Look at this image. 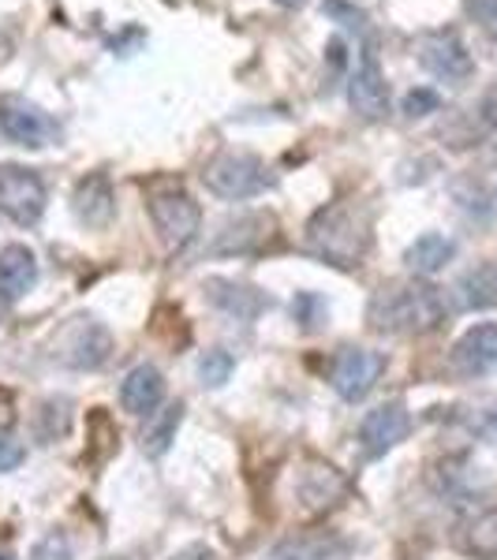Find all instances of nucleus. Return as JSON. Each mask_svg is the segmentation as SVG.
<instances>
[{
  "instance_id": "nucleus-1",
  "label": "nucleus",
  "mask_w": 497,
  "mask_h": 560,
  "mask_svg": "<svg viewBox=\"0 0 497 560\" xmlns=\"http://www.w3.org/2000/svg\"><path fill=\"white\" fill-rule=\"evenodd\" d=\"M370 329L378 332H430L446 322V300L427 280H408V284H390L370 300Z\"/></svg>"
},
{
  "instance_id": "nucleus-20",
  "label": "nucleus",
  "mask_w": 497,
  "mask_h": 560,
  "mask_svg": "<svg viewBox=\"0 0 497 560\" xmlns=\"http://www.w3.org/2000/svg\"><path fill=\"white\" fill-rule=\"evenodd\" d=\"M467 549L478 560H497V509H486L467 527Z\"/></svg>"
},
{
  "instance_id": "nucleus-31",
  "label": "nucleus",
  "mask_w": 497,
  "mask_h": 560,
  "mask_svg": "<svg viewBox=\"0 0 497 560\" xmlns=\"http://www.w3.org/2000/svg\"><path fill=\"white\" fill-rule=\"evenodd\" d=\"M0 560H15V557L12 553H0Z\"/></svg>"
},
{
  "instance_id": "nucleus-2",
  "label": "nucleus",
  "mask_w": 497,
  "mask_h": 560,
  "mask_svg": "<svg viewBox=\"0 0 497 560\" xmlns=\"http://www.w3.org/2000/svg\"><path fill=\"white\" fill-rule=\"evenodd\" d=\"M367 243H370L367 221L359 213H351L348 206H325L307 224V247L337 269L359 266L367 255Z\"/></svg>"
},
{
  "instance_id": "nucleus-25",
  "label": "nucleus",
  "mask_w": 497,
  "mask_h": 560,
  "mask_svg": "<svg viewBox=\"0 0 497 560\" xmlns=\"http://www.w3.org/2000/svg\"><path fill=\"white\" fill-rule=\"evenodd\" d=\"M26 459V448L20 438H12V433H0V471H15Z\"/></svg>"
},
{
  "instance_id": "nucleus-16",
  "label": "nucleus",
  "mask_w": 497,
  "mask_h": 560,
  "mask_svg": "<svg viewBox=\"0 0 497 560\" xmlns=\"http://www.w3.org/2000/svg\"><path fill=\"white\" fill-rule=\"evenodd\" d=\"M116 213V195H113V184L108 176L94 173L86 176L83 184L76 187V217L86 224V229H105Z\"/></svg>"
},
{
  "instance_id": "nucleus-29",
  "label": "nucleus",
  "mask_w": 497,
  "mask_h": 560,
  "mask_svg": "<svg viewBox=\"0 0 497 560\" xmlns=\"http://www.w3.org/2000/svg\"><path fill=\"white\" fill-rule=\"evenodd\" d=\"M173 560H217V553L210 546H203V541H195V546H184Z\"/></svg>"
},
{
  "instance_id": "nucleus-11",
  "label": "nucleus",
  "mask_w": 497,
  "mask_h": 560,
  "mask_svg": "<svg viewBox=\"0 0 497 560\" xmlns=\"http://www.w3.org/2000/svg\"><path fill=\"white\" fill-rule=\"evenodd\" d=\"M419 65L430 71L441 83H464L472 75V52L464 49V42L456 34H427L419 45Z\"/></svg>"
},
{
  "instance_id": "nucleus-4",
  "label": "nucleus",
  "mask_w": 497,
  "mask_h": 560,
  "mask_svg": "<svg viewBox=\"0 0 497 560\" xmlns=\"http://www.w3.org/2000/svg\"><path fill=\"white\" fill-rule=\"evenodd\" d=\"M150 206V221L158 229V236L165 240V247H187L198 229H203V210L184 187H158L147 198Z\"/></svg>"
},
{
  "instance_id": "nucleus-8",
  "label": "nucleus",
  "mask_w": 497,
  "mask_h": 560,
  "mask_svg": "<svg viewBox=\"0 0 497 560\" xmlns=\"http://www.w3.org/2000/svg\"><path fill=\"white\" fill-rule=\"evenodd\" d=\"M0 135L8 142H15V147L38 150L57 135V124L38 105L26 102V97H0Z\"/></svg>"
},
{
  "instance_id": "nucleus-7",
  "label": "nucleus",
  "mask_w": 497,
  "mask_h": 560,
  "mask_svg": "<svg viewBox=\"0 0 497 560\" xmlns=\"http://www.w3.org/2000/svg\"><path fill=\"white\" fill-rule=\"evenodd\" d=\"M0 213L15 224H38L45 213V184L34 168H0Z\"/></svg>"
},
{
  "instance_id": "nucleus-18",
  "label": "nucleus",
  "mask_w": 497,
  "mask_h": 560,
  "mask_svg": "<svg viewBox=\"0 0 497 560\" xmlns=\"http://www.w3.org/2000/svg\"><path fill=\"white\" fill-rule=\"evenodd\" d=\"M206 295H210L221 311L236 314V318H247V322L266 306V295H262L258 288L236 284V280H210V284H206Z\"/></svg>"
},
{
  "instance_id": "nucleus-6",
  "label": "nucleus",
  "mask_w": 497,
  "mask_h": 560,
  "mask_svg": "<svg viewBox=\"0 0 497 560\" xmlns=\"http://www.w3.org/2000/svg\"><path fill=\"white\" fill-rule=\"evenodd\" d=\"M385 374V355L370 348H340L337 359H333L330 382L337 388L340 400L356 404L363 400L370 388L378 385V377Z\"/></svg>"
},
{
  "instance_id": "nucleus-19",
  "label": "nucleus",
  "mask_w": 497,
  "mask_h": 560,
  "mask_svg": "<svg viewBox=\"0 0 497 560\" xmlns=\"http://www.w3.org/2000/svg\"><path fill=\"white\" fill-rule=\"evenodd\" d=\"M456 255V243L449 236H441V232H427V236H419L408 247V255H404V261L415 269V273L430 277L438 273V269H446L449 261H453Z\"/></svg>"
},
{
  "instance_id": "nucleus-12",
  "label": "nucleus",
  "mask_w": 497,
  "mask_h": 560,
  "mask_svg": "<svg viewBox=\"0 0 497 560\" xmlns=\"http://www.w3.org/2000/svg\"><path fill=\"white\" fill-rule=\"evenodd\" d=\"M351 541L337 530H296L274 546V560H348Z\"/></svg>"
},
{
  "instance_id": "nucleus-24",
  "label": "nucleus",
  "mask_w": 497,
  "mask_h": 560,
  "mask_svg": "<svg viewBox=\"0 0 497 560\" xmlns=\"http://www.w3.org/2000/svg\"><path fill=\"white\" fill-rule=\"evenodd\" d=\"M464 12L472 15L490 38H497V0H464Z\"/></svg>"
},
{
  "instance_id": "nucleus-5",
  "label": "nucleus",
  "mask_w": 497,
  "mask_h": 560,
  "mask_svg": "<svg viewBox=\"0 0 497 560\" xmlns=\"http://www.w3.org/2000/svg\"><path fill=\"white\" fill-rule=\"evenodd\" d=\"M53 348H57L53 355L71 370H97L108 359V351H113V337H108V329L102 322L76 318L68 329H60Z\"/></svg>"
},
{
  "instance_id": "nucleus-28",
  "label": "nucleus",
  "mask_w": 497,
  "mask_h": 560,
  "mask_svg": "<svg viewBox=\"0 0 497 560\" xmlns=\"http://www.w3.org/2000/svg\"><path fill=\"white\" fill-rule=\"evenodd\" d=\"M325 12L340 15V20H348V26H363V12H356V8H348L345 0H325Z\"/></svg>"
},
{
  "instance_id": "nucleus-17",
  "label": "nucleus",
  "mask_w": 497,
  "mask_h": 560,
  "mask_svg": "<svg viewBox=\"0 0 497 560\" xmlns=\"http://www.w3.org/2000/svg\"><path fill=\"white\" fill-rule=\"evenodd\" d=\"M456 300L464 311H494L497 306V266L483 261V266L467 269L456 280Z\"/></svg>"
},
{
  "instance_id": "nucleus-3",
  "label": "nucleus",
  "mask_w": 497,
  "mask_h": 560,
  "mask_svg": "<svg viewBox=\"0 0 497 560\" xmlns=\"http://www.w3.org/2000/svg\"><path fill=\"white\" fill-rule=\"evenodd\" d=\"M203 179L217 198H229V202L255 198L274 184L266 161L255 158V153H221V158L206 165Z\"/></svg>"
},
{
  "instance_id": "nucleus-26",
  "label": "nucleus",
  "mask_w": 497,
  "mask_h": 560,
  "mask_svg": "<svg viewBox=\"0 0 497 560\" xmlns=\"http://www.w3.org/2000/svg\"><path fill=\"white\" fill-rule=\"evenodd\" d=\"M34 560H71V541L65 535H49L34 546Z\"/></svg>"
},
{
  "instance_id": "nucleus-9",
  "label": "nucleus",
  "mask_w": 497,
  "mask_h": 560,
  "mask_svg": "<svg viewBox=\"0 0 497 560\" xmlns=\"http://www.w3.org/2000/svg\"><path fill=\"white\" fill-rule=\"evenodd\" d=\"M408 430H412L408 408H404L401 400H390V404H382V408L367 411V419L359 422V445H363V453L370 459H378V456L393 453V448L408 438Z\"/></svg>"
},
{
  "instance_id": "nucleus-27",
  "label": "nucleus",
  "mask_w": 497,
  "mask_h": 560,
  "mask_svg": "<svg viewBox=\"0 0 497 560\" xmlns=\"http://www.w3.org/2000/svg\"><path fill=\"white\" fill-rule=\"evenodd\" d=\"M427 113H438V94L434 90H412L408 97H404V116H427Z\"/></svg>"
},
{
  "instance_id": "nucleus-14",
  "label": "nucleus",
  "mask_w": 497,
  "mask_h": 560,
  "mask_svg": "<svg viewBox=\"0 0 497 560\" xmlns=\"http://www.w3.org/2000/svg\"><path fill=\"white\" fill-rule=\"evenodd\" d=\"M161 400H165V377H161L158 366L142 363V366H135L128 377H124V385H120L124 411L153 415V411L161 408Z\"/></svg>"
},
{
  "instance_id": "nucleus-21",
  "label": "nucleus",
  "mask_w": 497,
  "mask_h": 560,
  "mask_svg": "<svg viewBox=\"0 0 497 560\" xmlns=\"http://www.w3.org/2000/svg\"><path fill=\"white\" fill-rule=\"evenodd\" d=\"M180 419H184V404H173V408L161 411V419L153 422V430L142 433V448H147L150 456H161L169 448V441H173V433L180 427Z\"/></svg>"
},
{
  "instance_id": "nucleus-30",
  "label": "nucleus",
  "mask_w": 497,
  "mask_h": 560,
  "mask_svg": "<svg viewBox=\"0 0 497 560\" xmlns=\"http://www.w3.org/2000/svg\"><path fill=\"white\" fill-rule=\"evenodd\" d=\"M277 4H285V8H296V4H307V0H277Z\"/></svg>"
},
{
  "instance_id": "nucleus-10",
  "label": "nucleus",
  "mask_w": 497,
  "mask_h": 560,
  "mask_svg": "<svg viewBox=\"0 0 497 560\" xmlns=\"http://www.w3.org/2000/svg\"><path fill=\"white\" fill-rule=\"evenodd\" d=\"M449 366L460 377H486L497 370V322L472 325L464 337L453 345Z\"/></svg>"
},
{
  "instance_id": "nucleus-13",
  "label": "nucleus",
  "mask_w": 497,
  "mask_h": 560,
  "mask_svg": "<svg viewBox=\"0 0 497 560\" xmlns=\"http://www.w3.org/2000/svg\"><path fill=\"white\" fill-rule=\"evenodd\" d=\"M348 102L363 120H382V116L390 113V90H385V79H382V68H378L374 52H367L363 65L351 75Z\"/></svg>"
},
{
  "instance_id": "nucleus-23",
  "label": "nucleus",
  "mask_w": 497,
  "mask_h": 560,
  "mask_svg": "<svg viewBox=\"0 0 497 560\" xmlns=\"http://www.w3.org/2000/svg\"><path fill=\"white\" fill-rule=\"evenodd\" d=\"M292 314L303 322V329H319V325L325 322V303L319 300L314 292H303V295H296V303H292Z\"/></svg>"
},
{
  "instance_id": "nucleus-22",
  "label": "nucleus",
  "mask_w": 497,
  "mask_h": 560,
  "mask_svg": "<svg viewBox=\"0 0 497 560\" xmlns=\"http://www.w3.org/2000/svg\"><path fill=\"white\" fill-rule=\"evenodd\" d=\"M232 370H236V363H232V355L221 348L206 351V355L198 359V377H203V385H210V388H221L232 377Z\"/></svg>"
},
{
  "instance_id": "nucleus-15",
  "label": "nucleus",
  "mask_w": 497,
  "mask_h": 560,
  "mask_svg": "<svg viewBox=\"0 0 497 560\" xmlns=\"http://www.w3.org/2000/svg\"><path fill=\"white\" fill-rule=\"evenodd\" d=\"M34 284H38V258H34V250L23 247V243L0 247V292L8 300H20Z\"/></svg>"
}]
</instances>
